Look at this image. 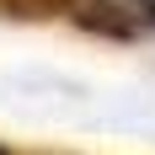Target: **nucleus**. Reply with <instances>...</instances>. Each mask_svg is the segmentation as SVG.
Returning <instances> with one entry per match:
<instances>
[{
  "label": "nucleus",
  "instance_id": "obj_1",
  "mask_svg": "<svg viewBox=\"0 0 155 155\" xmlns=\"http://www.w3.org/2000/svg\"><path fill=\"white\" fill-rule=\"evenodd\" d=\"M64 21L112 43H134L144 32V5L139 0H64Z\"/></svg>",
  "mask_w": 155,
  "mask_h": 155
},
{
  "label": "nucleus",
  "instance_id": "obj_2",
  "mask_svg": "<svg viewBox=\"0 0 155 155\" xmlns=\"http://www.w3.org/2000/svg\"><path fill=\"white\" fill-rule=\"evenodd\" d=\"M0 11L16 21H48V16H64V0H0Z\"/></svg>",
  "mask_w": 155,
  "mask_h": 155
},
{
  "label": "nucleus",
  "instance_id": "obj_3",
  "mask_svg": "<svg viewBox=\"0 0 155 155\" xmlns=\"http://www.w3.org/2000/svg\"><path fill=\"white\" fill-rule=\"evenodd\" d=\"M0 155H5V150H0Z\"/></svg>",
  "mask_w": 155,
  "mask_h": 155
}]
</instances>
